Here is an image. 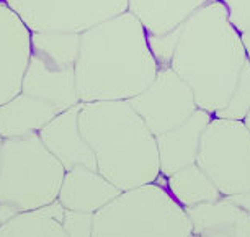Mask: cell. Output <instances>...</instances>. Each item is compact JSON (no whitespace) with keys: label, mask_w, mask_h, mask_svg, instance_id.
Listing matches in <instances>:
<instances>
[{"label":"cell","mask_w":250,"mask_h":237,"mask_svg":"<svg viewBox=\"0 0 250 237\" xmlns=\"http://www.w3.org/2000/svg\"><path fill=\"white\" fill-rule=\"evenodd\" d=\"M143 25L128 10L80 33L75 88L80 102L129 100L157 75Z\"/></svg>","instance_id":"1"},{"label":"cell","mask_w":250,"mask_h":237,"mask_svg":"<svg viewBox=\"0 0 250 237\" xmlns=\"http://www.w3.org/2000/svg\"><path fill=\"white\" fill-rule=\"evenodd\" d=\"M79 128L97 170L120 190L157 180V141L128 100L82 102Z\"/></svg>","instance_id":"2"},{"label":"cell","mask_w":250,"mask_h":237,"mask_svg":"<svg viewBox=\"0 0 250 237\" xmlns=\"http://www.w3.org/2000/svg\"><path fill=\"white\" fill-rule=\"evenodd\" d=\"M64 165L49 152L38 134L7 137L2 142L0 205L13 213L58 200Z\"/></svg>","instance_id":"3"},{"label":"cell","mask_w":250,"mask_h":237,"mask_svg":"<svg viewBox=\"0 0 250 237\" xmlns=\"http://www.w3.org/2000/svg\"><path fill=\"white\" fill-rule=\"evenodd\" d=\"M183 231L182 211L157 180L121 190L93 217V237L180 234Z\"/></svg>","instance_id":"4"},{"label":"cell","mask_w":250,"mask_h":237,"mask_svg":"<svg viewBox=\"0 0 250 237\" xmlns=\"http://www.w3.org/2000/svg\"><path fill=\"white\" fill-rule=\"evenodd\" d=\"M80 33H31V49L21 92L61 110L80 102L75 88V63Z\"/></svg>","instance_id":"5"},{"label":"cell","mask_w":250,"mask_h":237,"mask_svg":"<svg viewBox=\"0 0 250 237\" xmlns=\"http://www.w3.org/2000/svg\"><path fill=\"white\" fill-rule=\"evenodd\" d=\"M31 33H83L128 10V0H5Z\"/></svg>","instance_id":"6"},{"label":"cell","mask_w":250,"mask_h":237,"mask_svg":"<svg viewBox=\"0 0 250 237\" xmlns=\"http://www.w3.org/2000/svg\"><path fill=\"white\" fill-rule=\"evenodd\" d=\"M178 79L173 69L162 67L143 92L128 100L154 136L177 128L187 115V90Z\"/></svg>","instance_id":"7"},{"label":"cell","mask_w":250,"mask_h":237,"mask_svg":"<svg viewBox=\"0 0 250 237\" xmlns=\"http://www.w3.org/2000/svg\"><path fill=\"white\" fill-rule=\"evenodd\" d=\"M30 49V28L0 0V105L21 92Z\"/></svg>","instance_id":"8"},{"label":"cell","mask_w":250,"mask_h":237,"mask_svg":"<svg viewBox=\"0 0 250 237\" xmlns=\"http://www.w3.org/2000/svg\"><path fill=\"white\" fill-rule=\"evenodd\" d=\"M80 107H82V102L65 108L38 132L43 144L64 165L65 170L75 165H87V167L97 169L95 155L87 141L83 139L79 128Z\"/></svg>","instance_id":"9"},{"label":"cell","mask_w":250,"mask_h":237,"mask_svg":"<svg viewBox=\"0 0 250 237\" xmlns=\"http://www.w3.org/2000/svg\"><path fill=\"white\" fill-rule=\"evenodd\" d=\"M120 193L121 190L103 177L97 169L75 165L65 170L58 201L65 210L97 213Z\"/></svg>","instance_id":"10"},{"label":"cell","mask_w":250,"mask_h":237,"mask_svg":"<svg viewBox=\"0 0 250 237\" xmlns=\"http://www.w3.org/2000/svg\"><path fill=\"white\" fill-rule=\"evenodd\" d=\"M61 111L53 103L20 92L0 105V137L38 134Z\"/></svg>","instance_id":"11"},{"label":"cell","mask_w":250,"mask_h":237,"mask_svg":"<svg viewBox=\"0 0 250 237\" xmlns=\"http://www.w3.org/2000/svg\"><path fill=\"white\" fill-rule=\"evenodd\" d=\"M64 213L65 208L58 200L31 210L18 211L0 224V236H46L64 237Z\"/></svg>","instance_id":"12"},{"label":"cell","mask_w":250,"mask_h":237,"mask_svg":"<svg viewBox=\"0 0 250 237\" xmlns=\"http://www.w3.org/2000/svg\"><path fill=\"white\" fill-rule=\"evenodd\" d=\"M188 8L190 0H128V12L138 18L147 38L172 35Z\"/></svg>","instance_id":"13"},{"label":"cell","mask_w":250,"mask_h":237,"mask_svg":"<svg viewBox=\"0 0 250 237\" xmlns=\"http://www.w3.org/2000/svg\"><path fill=\"white\" fill-rule=\"evenodd\" d=\"M93 217L95 213L65 210L64 213V232L70 237H88L93 236Z\"/></svg>","instance_id":"14"},{"label":"cell","mask_w":250,"mask_h":237,"mask_svg":"<svg viewBox=\"0 0 250 237\" xmlns=\"http://www.w3.org/2000/svg\"><path fill=\"white\" fill-rule=\"evenodd\" d=\"M12 215H13V211H12V210H8L7 206L0 205V224H2V222H5Z\"/></svg>","instance_id":"15"},{"label":"cell","mask_w":250,"mask_h":237,"mask_svg":"<svg viewBox=\"0 0 250 237\" xmlns=\"http://www.w3.org/2000/svg\"><path fill=\"white\" fill-rule=\"evenodd\" d=\"M2 142H3V137H0V162H2Z\"/></svg>","instance_id":"16"}]
</instances>
